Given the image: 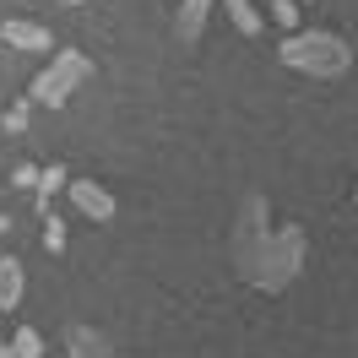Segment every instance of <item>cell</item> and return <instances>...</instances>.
<instances>
[{
  "label": "cell",
  "instance_id": "5bb4252c",
  "mask_svg": "<svg viewBox=\"0 0 358 358\" xmlns=\"http://www.w3.org/2000/svg\"><path fill=\"white\" fill-rule=\"evenodd\" d=\"M27 114H33V103H27V98H22V103H11V109L0 114V131H11V136H22V131H27Z\"/></svg>",
  "mask_w": 358,
  "mask_h": 358
},
{
  "label": "cell",
  "instance_id": "ac0fdd59",
  "mask_svg": "<svg viewBox=\"0 0 358 358\" xmlns=\"http://www.w3.org/2000/svg\"><path fill=\"white\" fill-rule=\"evenodd\" d=\"M44 6H87V0H44Z\"/></svg>",
  "mask_w": 358,
  "mask_h": 358
},
{
  "label": "cell",
  "instance_id": "2e32d148",
  "mask_svg": "<svg viewBox=\"0 0 358 358\" xmlns=\"http://www.w3.org/2000/svg\"><path fill=\"white\" fill-rule=\"evenodd\" d=\"M11 185H17V190H33V185H38V169H33V163H17V169H11Z\"/></svg>",
  "mask_w": 358,
  "mask_h": 358
},
{
  "label": "cell",
  "instance_id": "ffe728a7",
  "mask_svg": "<svg viewBox=\"0 0 358 358\" xmlns=\"http://www.w3.org/2000/svg\"><path fill=\"white\" fill-rule=\"evenodd\" d=\"M353 196H358V190H353Z\"/></svg>",
  "mask_w": 358,
  "mask_h": 358
},
{
  "label": "cell",
  "instance_id": "4fadbf2b",
  "mask_svg": "<svg viewBox=\"0 0 358 358\" xmlns=\"http://www.w3.org/2000/svg\"><path fill=\"white\" fill-rule=\"evenodd\" d=\"M266 11H271V22H277V27H288V33H299V0H271Z\"/></svg>",
  "mask_w": 358,
  "mask_h": 358
},
{
  "label": "cell",
  "instance_id": "5b68a950",
  "mask_svg": "<svg viewBox=\"0 0 358 358\" xmlns=\"http://www.w3.org/2000/svg\"><path fill=\"white\" fill-rule=\"evenodd\" d=\"M66 196L76 201V212H87L92 223H109L114 212H120V206H114V196L103 190V185H92V179H71V185H66Z\"/></svg>",
  "mask_w": 358,
  "mask_h": 358
},
{
  "label": "cell",
  "instance_id": "8fae6325",
  "mask_svg": "<svg viewBox=\"0 0 358 358\" xmlns=\"http://www.w3.org/2000/svg\"><path fill=\"white\" fill-rule=\"evenodd\" d=\"M228 6V17H234V27H239V33H245V38H255V33H261V11H255V6H250V0H223Z\"/></svg>",
  "mask_w": 358,
  "mask_h": 358
},
{
  "label": "cell",
  "instance_id": "277c9868",
  "mask_svg": "<svg viewBox=\"0 0 358 358\" xmlns=\"http://www.w3.org/2000/svg\"><path fill=\"white\" fill-rule=\"evenodd\" d=\"M271 206L266 196H245V206H239V223H234V266H239V277H255V266H261V250H266L271 239Z\"/></svg>",
  "mask_w": 358,
  "mask_h": 358
},
{
  "label": "cell",
  "instance_id": "e0dca14e",
  "mask_svg": "<svg viewBox=\"0 0 358 358\" xmlns=\"http://www.w3.org/2000/svg\"><path fill=\"white\" fill-rule=\"evenodd\" d=\"M6 234H11V217H0V245H6Z\"/></svg>",
  "mask_w": 358,
  "mask_h": 358
},
{
  "label": "cell",
  "instance_id": "3957f363",
  "mask_svg": "<svg viewBox=\"0 0 358 358\" xmlns=\"http://www.w3.org/2000/svg\"><path fill=\"white\" fill-rule=\"evenodd\" d=\"M87 76H92V55H82V49H60V55H49V66L33 76L27 103H49V109H60Z\"/></svg>",
  "mask_w": 358,
  "mask_h": 358
},
{
  "label": "cell",
  "instance_id": "52a82bcc",
  "mask_svg": "<svg viewBox=\"0 0 358 358\" xmlns=\"http://www.w3.org/2000/svg\"><path fill=\"white\" fill-rule=\"evenodd\" d=\"M212 6H217V0H179V11H174V38L179 44H196V38H201Z\"/></svg>",
  "mask_w": 358,
  "mask_h": 358
},
{
  "label": "cell",
  "instance_id": "9a60e30c",
  "mask_svg": "<svg viewBox=\"0 0 358 358\" xmlns=\"http://www.w3.org/2000/svg\"><path fill=\"white\" fill-rule=\"evenodd\" d=\"M44 250H49V255H60V250H66V223H60L55 212H44Z\"/></svg>",
  "mask_w": 358,
  "mask_h": 358
},
{
  "label": "cell",
  "instance_id": "7a4b0ae2",
  "mask_svg": "<svg viewBox=\"0 0 358 358\" xmlns=\"http://www.w3.org/2000/svg\"><path fill=\"white\" fill-rule=\"evenodd\" d=\"M304 228L299 223H282V228H271V239L266 250H261V266H255V277H250V288H261V293H282L304 271Z\"/></svg>",
  "mask_w": 358,
  "mask_h": 358
},
{
  "label": "cell",
  "instance_id": "8992f818",
  "mask_svg": "<svg viewBox=\"0 0 358 358\" xmlns=\"http://www.w3.org/2000/svg\"><path fill=\"white\" fill-rule=\"evenodd\" d=\"M66 353L71 358H120L114 342L103 331H92V326H66Z\"/></svg>",
  "mask_w": 358,
  "mask_h": 358
},
{
  "label": "cell",
  "instance_id": "d6986e66",
  "mask_svg": "<svg viewBox=\"0 0 358 358\" xmlns=\"http://www.w3.org/2000/svg\"><path fill=\"white\" fill-rule=\"evenodd\" d=\"M0 358H17V353H11V342H0Z\"/></svg>",
  "mask_w": 358,
  "mask_h": 358
},
{
  "label": "cell",
  "instance_id": "30bf717a",
  "mask_svg": "<svg viewBox=\"0 0 358 358\" xmlns=\"http://www.w3.org/2000/svg\"><path fill=\"white\" fill-rule=\"evenodd\" d=\"M66 185H71V169H66V163H49V169H38V185H33V196H38V212H49V201H55Z\"/></svg>",
  "mask_w": 358,
  "mask_h": 358
},
{
  "label": "cell",
  "instance_id": "9c48e42d",
  "mask_svg": "<svg viewBox=\"0 0 358 358\" xmlns=\"http://www.w3.org/2000/svg\"><path fill=\"white\" fill-rule=\"evenodd\" d=\"M17 299H22V261L17 255H0V315L17 310Z\"/></svg>",
  "mask_w": 358,
  "mask_h": 358
},
{
  "label": "cell",
  "instance_id": "7c38bea8",
  "mask_svg": "<svg viewBox=\"0 0 358 358\" xmlns=\"http://www.w3.org/2000/svg\"><path fill=\"white\" fill-rule=\"evenodd\" d=\"M11 353H17V358H38V353H44V336L33 331V326H17V336H11Z\"/></svg>",
  "mask_w": 358,
  "mask_h": 358
},
{
  "label": "cell",
  "instance_id": "ba28073f",
  "mask_svg": "<svg viewBox=\"0 0 358 358\" xmlns=\"http://www.w3.org/2000/svg\"><path fill=\"white\" fill-rule=\"evenodd\" d=\"M0 38L11 49H49V27L27 22V17H6V22H0Z\"/></svg>",
  "mask_w": 358,
  "mask_h": 358
},
{
  "label": "cell",
  "instance_id": "6da1fadb",
  "mask_svg": "<svg viewBox=\"0 0 358 358\" xmlns=\"http://www.w3.org/2000/svg\"><path fill=\"white\" fill-rule=\"evenodd\" d=\"M277 55H282V66L304 71V76H326V82L353 66L348 38H342V33H326V27H299V33H288V38L277 44Z\"/></svg>",
  "mask_w": 358,
  "mask_h": 358
}]
</instances>
